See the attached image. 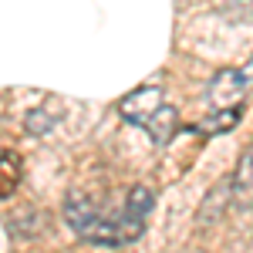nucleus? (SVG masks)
Masks as SVG:
<instances>
[{"label":"nucleus","instance_id":"nucleus-1","mask_svg":"<svg viewBox=\"0 0 253 253\" xmlns=\"http://www.w3.org/2000/svg\"><path fill=\"white\" fill-rule=\"evenodd\" d=\"M149 210H152V193L145 186H135L118 210H105L88 196H71L64 203V223L71 226L75 236L88 240V243L125 247V243L142 236Z\"/></svg>","mask_w":253,"mask_h":253},{"label":"nucleus","instance_id":"nucleus-2","mask_svg":"<svg viewBox=\"0 0 253 253\" xmlns=\"http://www.w3.org/2000/svg\"><path fill=\"white\" fill-rule=\"evenodd\" d=\"M250 84L253 81H250L247 71L223 68L206 84V101H210V108H243L247 105V95H250Z\"/></svg>","mask_w":253,"mask_h":253},{"label":"nucleus","instance_id":"nucleus-3","mask_svg":"<svg viewBox=\"0 0 253 253\" xmlns=\"http://www.w3.org/2000/svg\"><path fill=\"white\" fill-rule=\"evenodd\" d=\"M166 105V91L159 88V84H145V88H135L132 95H125L118 101V112L125 122H132L138 128H145L149 125V118L156 115L159 108Z\"/></svg>","mask_w":253,"mask_h":253},{"label":"nucleus","instance_id":"nucleus-4","mask_svg":"<svg viewBox=\"0 0 253 253\" xmlns=\"http://www.w3.org/2000/svg\"><path fill=\"white\" fill-rule=\"evenodd\" d=\"M230 199L243 210H253V145L243 152L240 166L230 175Z\"/></svg>","mask_w":253,"mask_h":253},{"label":"nucleus","instance_id":"nucleus-5","mask_svg":"<svg viewBox=\"0 0 253 253\" xmlns=\"http://www.w3.org/2000/svg\"><path fill=\"white\" fill-rule=\"evenodd\" d=\"M145 132H149V138H152L156 145H166V142H172V135L179 132V112H175L172 105L166 101V105L159 108L156 115L149 118Z\"/></svg>","mask_w":253,"mask_h":253},{"label":"nucleus","instance_id":"nucleus-6","mask_svg":"<svg viewBox=\"0 0 253 253\" xmlns=\"http://www.w3.org/2000/svg\"><path fill=\"white\" fill-rule=\"evenodd\" d=\"M236 122H240V108H210V115H203L196 122V132L199 135H219V132H230Z\"/></svg>","mask_w":253,"mask_h":253},{"label":"nucleus","instance_id":"nucleus-7","mask_svg":"<svg viewBox=\"0 0 253 253\" xmlns=\"http://www.w3.org/2000/svg\"><path fill=\"white\" fill-rule=\"evenodd\" d=\"M20 179H24V162L17 152H0V199L17 193Z\"/></svg>","mask_w":253,"mask_h":253},{"label":"nucleus","instance_id":"nucleus-8","mask_svg":"<svg viewBox=\"0 0 253 253\" xmlns=\"http://www.w3.org/2000/svg\"><path fill=\"white\" fill-rule=\"evenodd\" d=\"M243 71H247V75H250V81H253V61L247 64V68H243Z\"/></svg>","mask_w":253,"mask_h":253}]
</instances>
